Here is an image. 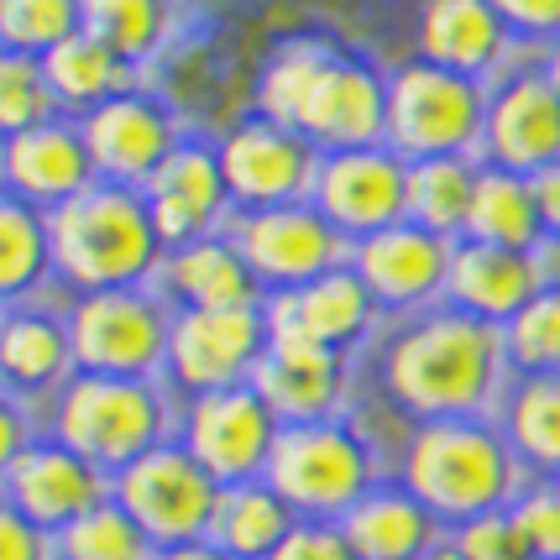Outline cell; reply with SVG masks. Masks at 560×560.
I'll return each instance as SVG.
<instances>
[{
	"label": "cell",
	"mask_w": 560,
	"mask_h": 560,
	"mask_svg": "<svg viewBox=\"0 0 560 560\" xmlns=\"http://www.w3.org/2000/svg\"><path fill=\"white\" fill-rule=\"evenodd\" d=\"M509 377L503 330L451 304L415 315L383 346V393L415 424L482 419Z\"/></svg>",
	"instance_id": "obj_1"
},
{
	"label": "cell",
	"mask_w": 560,
	"mask_h": 560,
	"mask_svg": "<svg viewBox=\"0 0 560 560\" xmlns=\"http://www.w3.org/2000/svg\"><path fill=\"white\" fill-rule=\"evenodd\" d=\"M48 236L52 268H58V283L69 289V299L105 289H152L163 257H168L142 189L105 184V178L52 210Z\"/></svg>",
	"instance_id": "obj_2"
},
{
	"label": "cell",
	"mask_w": 560,
	"mask_h": 560,
	"mask_svg": "<svg viewBox=\"0 0 560 560\" xmlns=\"http://www.w3.org/2000/svg\"><path fill=\"white\" fill-rule=\"evenodd\" d=\"M398 482L415 492L440 524H466L482 513L509 509L524 492V462L513 456L503 424L488 419H435L415 424L404 445Z\"/></svg>",
	"instance_id": "obj_3"
},
{
	"label": "cell",
	"mask_w": 560,
	"mask_h": 560,
	"mask_svg": "<svg viewBox=\"0 0 560 560\" xmlns=\"http://www.w3.org/2000/svg\"><path fill=\"white\" fill-rule=\"evenodd\" d=\"M48 435L73 445L100 471H126L147 451L178 440V393L163 377H95L79 372L48 404Z\"/></svg>",
	"instance_id": "obj_4"
},
{
	"label": "cell",
	"mask_w": 560,
	"mask_h": 560,
	"mask_svg": "<svg viewBox=\"0 0 560 560\" xmlns=\"http://www.w3.org/2000/svg\"><path fill=\"white\" fill-rule=\"evenodd\" d=\"M262 482H272V492H278L299 518L341 524L346 509H357L366 492L377 488V451H372V440H366L357 424H346V419L283 424Z\"/></svg>",
	"instance_id": "obj_5"
},
{
	"label": "cell",
	"mask_w": 560,
	"mask_h": 560,
	"mask_svg": "<svg viewBox=\"0 0 560 560\" xmlns=\"http://www.w3.org/2000/svg\"><path fill=\"white\" fill-rule=\"evenodd\" d=\"M488 84L435 63H404L388 73V142L404 163L419 158H482L488 131Z\"/></svg>",
	"instance_id": "obj_6"
},
{
	"label": "cell",
	"mask_w": 560,
	"mask_h": 560,
	"mask_svg": "<svg viewBox=\"0 0 560 560\" xmlns=\"http://www.w3.org/2000/svg\"><path fill=\"white\" fill-rule=\"evenodd\" d=\"M63 310H69L79 372H95V377H163L173 304L158 289L79 293Z\"/></svg>",
	"instance_id": "obj_7"
},
{
	"label": "cell",
	"mask_w": 560,
	"mask_h": 560,
	"mask_svg": "<svg viewBox=\"0 0 560 560\" xmlns=\"http://www.w3.org/2000/svg\"><path fill=\"white\" fill-rule=\"evenodd\" d=\"M110 498L142 524V535L158 550H168V545H195V539L210 535L220 482L178 440H168V445L147 451L142 462L116 471L110 477Z\"/></svg>",
	"instance_id": "obj_8"
},
{
	"label": "cell",
	"mask_w": 560,
	"mask_h": 560,
	"mask_svg": "<svg viewBox=\"0 0 560 560\" xmlns=\"http://www.w3.org/2000/svg\"><path fill=\"white\" fill-rule=\"evenodd\" d=\"M272 341L268 310H173V336H168V362H163V383L184 398L220 388H242L262 362Z\"/></svg>",
	"instance_id": "obj_9"
},
{
	"label": "cell",
	"mask_w": 560,
	"mask_h": 560,
	"mask_svg": "<svg viewBox=\"0 0 560 560\" xmlns=\"http://www.w3.org/2000/svg\"><path fill=\"white\" fill-rule=\"evenodd\" d=\"M278 435H283V424L252 383L199 393V398L178 404V445L215 477L220 488L262 482Z\"/></svg>",
	"instance_id": "obj_10"
},
{
	"label": "cell",
	"mask_w": 560,
	"mask_h": 560,
	"mask_svg": "<svg viewBox=\"0 0 560 560\" xmlns=\"http://www.w3.org/2000/svg\"><path fill=\"white\" fill-rule=\"evenodd\" d=\"M215 152H220V173H225L236 215L304 205L310 189H315L319 147L304 131L278 126L268 116H252V121L231 126L215 142Z\"/></svg>",
	"instance_id": "obj_11"
},
{
	"label": "cell",
	"mask_w": 560,
	"mask_h": 560,
	"mask_svg": "<svg viewBox=\"0 0 560 560\" xmlns=\"http://www.w3.org/2000/svg\"><path fill=\"white\" fill-rule=\"evenodd\" d=\"M231 236L242 246V257L252 262L257 283L272 293H293L304 283H315L325 272H336L351 262V242L315 205H283V210H257V215H236Z\"/></svg>",
	"instance_id": "obj_12"
},
{
	"label": "cell",
	"mask_w": 560,
	"mask_h": 560,
	"mask_svg": "<svg viewBox=\"0 0 560 560\" xmlns=\"http://www.w3.org/2000/svg\"><path fill=\"white\" fill-rule=\"evenodd\" d=\"M310 205L341 231L346 242L377 236L404 220L409 205V163L393 147H346L319 152Z\"/></svg>",
	"instance_id": "obj_13"
},
{
	"label": "cell",
	"mask_w": 560,
	"mask_h": 560,
	"mask_svg": "<svg viewBox=\"0 0 560 560\" xmlns=\"http://www.w3.org/2000/svg\"><path fill=\"white\" fill-rule=\"evenodd\" d=\"M79 131H84L100 178L126 184V189H147V178L184 147L178 116L147 90H126V95L95 105L90 116H79Z\"/></svg>",
	"instance_id": "obj_14"
},
{
	"label": "cell",
	"mask_w": 560,
	"mask_h": 560,
	"mask_svg": "<svg viewBox=\"0 0 560 560\" xmlns=\"http://www.w3.org/2000/svg\"><path fill=\"white\" fill-rule=\"evenodd\" d=\"M451 252L456 242H445L435 231H424L415 220H398L377 236L351 242V268L366 283V293L377 299V310L393 315H424L445 299V278H451Z\"/></svg>",
	"instance_id": "obj_15"
},
{
	"label": "cell",
	"mask_w": 560,
	"mask_h": 560,
	"mask_svg": "<svg viewBox=\"0 0 560 560\" xmlns=\"http://www.w3.org/2000/svg\"><path fill=\"white\" fill-rule=\"evenodd\" d=\"M142 195L168 252L205 242V236H225L236 225V205H231V189H225L215 142H189L184 137V147L147 178Z\"/></svg>",
	"instance_id": "obj_16"
},
{
	"label": "cell",
	"mask_w": 560,
	"mask_h": 560,
	"mask_svg": "<svg viewBox=\"0 0 560 560\" xmlns=\"http://www.w3.org/2000/svg\"><path fill=\"white\" fill-rule=\"evenodd\" d=\"M0 492L37 524V529H69L73 518H84L90 509L110 503V471H100L95 462H84L73 445H63L58 435H43L26 445L16 466L5 471Z\"/></svg>",
	"instance_id": "obj_17"
},
{
	"label": "cell",
	"mask_w": 560,
	"mask_h": 560,
	"mask_svg": "<svg viewBox=\"0 0 560 560\" xmlns=\"http://www.w3.org/2000/svg\"><path fill=\"white\" fill-rule=\"evenodd\" d=\"M252 388L262 393L278 424H319L346 419L351 404V362L341 351L304 341V336H272L262 362L252 372Z\"/></svg>",
	"instance_id": "obj_18"
},
{
	"label": "cell",
	"mask_w": 560,
	"mask_h": 560,
	"mask_svg": "<svg viewBox=\"0 0 560 560\" xmlns=\"http://www.w3.org/2000/svg\"><path fill=\"white\" fill-rule=\"evenodd\" d=\"M69 304V299H63ZM79 377L69 336V310L32 299L0 315V388L22 398L26 409H48L58 393Z\"/></svg>",
	"instance_id": "obj_19"
},
{
	"label": "cell",
	"mask_w": 560,
	"mask_h": 560,
	"mask_svg": "<svg viewBox=\"0 0 560 560\" xmlns=\"http://www.w3.org/2000/svg\"><path fill=\"white\" fill-rule=\"evenodd\" d=\"M299 131L319 152H346V147H383L388 142V79L362 63L330 52L325 73L315 79V95L299 116Z\"/></svg>",
	"instance_id": "obj_20"
},
{
	"label": "cell",
	"mask_w": 560,
	"mask_h": 560,
	"mask_svg": "<svg viewBox=\"0 0 560 560\" xmlns=\"http://www.w3.org/2000/svg\"><path fill=\"white\" fill-rule=\"evenodd\" d=\"M482 158L524 178L560 163V95L545 73H513L488 95Z\"/></svg>",
	"instance_id": "obj_21"
},
{
	"label": "cell",
	"mask_w": 560,
	"mask_h": 560,
	"mask_svg": "<svg viewBox=\"0 0 560 560\" xmlns=\"http://www.w3.org/2000/svg\"><path fill=\"white\" fill-rule=\"evenodd\" d=\"M262 310H268L272 336H304V341L325 346V351H341V357H351L377 330V315H383L351 262L293 293H272Z\"/></svg>",
	"instance_id": "obj_22"
},
{
	"label": "cell",
	"mask_w": 560,
	"mask_h": 560,
	"mask_svg": "<svg viewBox=\"0 0 560 560\" xmlns=\"http://www.w3.org/2000/svg\"><path fill=\"white\" fill-rule=\"evenodd\" d=\"M0 158H5V195L26 199L43 215H52L58 205H69L73 195L100 184L95 158H90L84 131L73 116L43 121L22 137H11V142H0Z\"/></svg>",
	"instance_id": "obj_23"
},
{
	"label": "cell",
	"mask_w": 560,
	"mask_h": 560,
	"mask_svg": "<svg viewBox=\"0 0 560 560\" xmlns=\"http://www.w3.org/2000/svg\"><path fill=\"white\" fill-rule=\"evenodd\" d=\"M545 283H550V278H545V257H539V252L456 242V252H451V278H445V304L503 330Z\"/></svg>",
	"instance_id": "obj_24"
},
{
	"label": "cell",
	"mask_w": 560,
	"mask_h": 560,
	"mask_svg": "<svg viewBox=\"0 0 560 560\" xmlns=\"http://www.w3.org/2000/svg\"><path fill=\"white\" fill-rule=\"evenodd\" d=\"M152 289L163 293L173 310H257V304H268V289L257 283V272L242 257L231 231L173 246Z\"/></svg>",
	"instance_id": "obj_25"
},
{
	"label": "cell",
	"mask_w": 560,
	"mask_h": 560,
	"mask_svg": "<svg viewBox=\"0 0 560 560\" xmlns=\"http://www.w3.org/2000/svg\"><path fill=\"white\" fill-rule=\"evenodd\" d=\"M341 535L357 560H424L445 539V524L404 482H377L357 509H346Z\"/></svg>",
	"instance_id": "obj_26"
},
{
	"label": "cell",
	"mask_w": 560,
	"mask_h": 560,
	"mask_svg": "<svg viewBox=\"0 0 560 560\" xmlns=\"http://www.w3.org/2000/svg\"><path fill=\"white\" fill-rule=\"evenodd\" d=\"M509 26L492 0H424L419 5V58L451 73L482 79L509 52Z\"/></svg>",
	"instance_id": "obj_27"
},
{
	"label": "cell",
	"mask_w": 560,
	"mask_h": 560,
	"mask_svg": "<svg viewBox=\"0 0 560 560\" xmlns=\"http://www.w3.org/2000/svg\"><path fill=\"white\" fill-rule=\"evenodd\" d=\"M293 529H299V513L272 492V482H236V488H220L205 539L220 545L231 560H272Z\"/></svg>",
	"instance_id": "obj_28"
},
{
	"label": "cell",
	"mask_w": 560,
	"mask_h": 560,
	"mask_svg": "<svg viewBox=\"0 0 560 560\" xmlns=\"http://www.w3.org/2000/svg\"><path fill=\"white\" fill-rule=\"evenodd\" d=\"M43 69H48V84H52V95H58V110L73 116V121L90 116L105 100L137 90V63H126L121 52L105 48L90 32H73L69 43H58L43 58Z\"/></svg>",
	"instance_id": "obj_29"
},
{
	"label": "cell",
	"mask_w": 560,
	"mask_h": 560,
	"mask_svg": "<svg viewBox=\"0 0 560 560\" xmlns=\"http://www.w3.org/2000/svg\"><path fill=\"white\" fill-rule=\"evenodd\" d=\"M52 283L58 268H52L48 215L16 195H0V310L48 299Z\"/></svg>",
	"instance_id": "obj_30"
},
{
	"label": "cell",
	"mask_w": 560,
	"mask_h": 560,
	"mask_svg": "<svg viewBox=\"0 0 560 560\" xmlns=\"http://www.w3.org/2000/svg\"><path fill=\"white\" fill-rule=\"evenodd\" d=\"M462 242H488V246H509V252H539V246H545V231H539V210H535V184H529L524 173L482 163Z\"/></svg>",
	"instance_id": "obj_31"
},
{
	"label": "cell",
	"mask_w": 560,
	"mask_h": 560,
	"mask_svg": "<svg viewBox=\"0 0 560 560\" xmlns=\"http://www.w3.org/2000/svg\"><path fill=\"white\" fill-rule=\"evenodd\" d=\"M477 173L482 158H419L409 163V205L404 220H415L424 231H435L445 242H462L466 215H471V195H477Z\"/></svg>",
	"instance_id": "obj_32"
},
{
	"label": "cell",
	"mask_w": 560,
	"mask_h": 560,
	"mask_svg": "<svg viewBox=\"0 0 560 560\" xmlns=\"http://www.w3.org/2000/svg\"><path fill=\"white\" fill-rule=\"evenodd\" d=\"M503 435L513 456L535 471H560V372L550 377H518L503 398Z\"/></svg>",
	"instance_id": "obj_33"
},
{
	"label": "cell",
	"mask_w": 560,
	"mask_h": 560,
	"mask_svg": "<svg viewBox=\"0 0 560 560\" xmlns=\"http://www.w3.org/2000/svg\"><path fill=\"white\" fill-rule=\"evenodd\" d=\"M79 5H84V32L116 48L126 63H147L173 26L168 0H79Z\"/></svg>",
	"instance_id": "obj_34"
},
{
	"label": "cell",
	"mask_w": 560,
	"mask_h": 560,
	"mask_svg": "<svg viewBox=\"0 0 560 560\" xmlns=\"http://www.w3.org/2000/svg\"><path fill=\"white\" fill-rule=\"evenodd\" d=\"M330 63V48L315 43V37H299V43H283V48L268 58V69L257 79V110L278 126H293L299 131V116L315 95V79Z\"/></svg>",
	"instance_id": "obj_35"
},
{
	"label": "cell",
	"mask_w": 560,
	"mask_h": 560,
	"mask_svg": "<svg viewBox=\"0 0 560 560\" xmlns=\"http://www.w3.org/2000/svg\"><path fill=\"white\" fill-rule=\"evenodd\" d=\"M52 556L58 560H152L158 545L142 535V524L110 498L90 509L84 518H73L69 529L52 535Z\"/></svg>",
	"instance_id": "obj_36"
},
{
	"label": "cell",
	"mask_w": 560,
	"mask_h": 560,
	"mask_svg": "<svg viewBox=\"0 0 560 560\" xmlns=\"http://www.w3.org/2000/svg\"><path fill=\"white\" fill-rule=\"evenodd\" d=\"M503 351L518 377H550L560 372V283L545 289L503 325Z\"/></svg>",
	"instance_id": "obj_37"
},
{
	"label": "cell",
	"mask_w": 560,
	"mask_h": 560,
	"mask_svg": "<svg viewBox=\"0 0 560 560\" xmlns=\"http://www.w3.org/2000/svg\"><path fill=\"white\" fill-rule=\"evenodd\" d=\"M58 116L63 110H58L43 58L0 48V142H11L43 121H58Z\"/></svg>",
	"instance_id": "obj_38"
},
{
	"label": "cell",
	"mask_w": 560,
	"mask_h": 560,
	"mask_svg": "<svg viewBox=\"0 0 560 560\" xmlns=\"http://www.w3.org/2000/svg\"><path fill=\"white\" fill-rule=\"evenodd\" d=\"M73 32H84L79 0H0V48L48 58Z\"/></svg>",
	"instance_id": "obj_39"
},
{
	"label": "cell",
	"mask_w": 560,
	"mask_h": 560,
	"mask_svg": "<svg viewBox=\"0 0 560 560\" xmlns=\"http://www.w3.org/2000/svg\"><path fill=\"white\" fill-rule=\"evenodd\" d=\"M509 518L529 560H560V492L556 482H535L509 503Z\"/></svg>",
	"instance_id": "obj_40"
},
{
	"label": "cell",
	"mask_w": 560,
	"mask_h": 560,
	"mask_svg": "<svg viewBox=\"0 0 560 560\" xmlns=\"http://www.w3.org/2000/svg\"><path fill=\"white\" fill-rule=\"evenodd\" d=\"M451 545L462 550V560H529L524 539H518V529H513L509 509L456 524V529H451Z\"/></svg>",
	"instance_id": "obj_41"
},
{
	"label": "cell",
	"mask_w": 560,
	"mask_h": 560,
	"mask_svg": "<svg viewBox=\"0 0 560 560\" xmlns=\"http://www.w3.org/2000/svg\"><path fill=\"white\" fill-rule=\"evenodd\" d=\"M272 560H357V550H351V539L341 535V524L299 518V529L278 545Z\"/></svg>",
	"instance_id": "obj_42"
},
{
	"label": "cell",
	"mask_w": 560,
	"mask_h": 560,
	"mask_svg": "<svg viewBox=\"0 0 560 560\" xmlns=\"http://www.w3.org/2000/svg\"><path fill=\"white\" fill-rule=\"evenodd\" d=\"M0 560H58L52 556V535L37 529L5 492H0Z\"/></svg>",
	"instance_id": "obj_43"
},
{
	"label": "cell",
	"mask_w": 560,
	"mask_h": 560,
	"mask_svg": "<svg viewBox=\"0 0 560 560\" xmlns=\"http://www.w3.org/2000/svg\"><path fill=\"white\" fill-rule=\"evenodd\" d=\"M492 11L503 16L513 37L560 43V0H492Z\"/></svg>",
	"instance_id": "obj_44"
},
{
	"label": "cell",
	"mask_w": 560,
	"mask_h": 560,
	"mask_svg": "<svg viewBox=\"0 0 560 560\" xmlns=\"http://www.w3.org/2000/svg\"><path fill=\"white\" fill-rule=\"evenodd\" d=\"M37 435H43L37 415L26 409L22 398H11V393L0 388V482H5V471L16 466V456H22Z\"/></svg>",
	"instance_id": "obj_45"
},
{
	"label": "cell",
	"mask_w": 560,
	"mask_h": 560,
	"mask_svg": "<svg viewBox=\"0 0 560 560\" xmlns=\"http://www.w3.org/2000/svg\"><path fill=\"white\" fill-rule=\"evenodd\" d=\"M529 184H535V210H539V231H545V242H560V163L539 168Z\"/></svg>",
	"instance_id": "obj_46"
},
{
	"label": "cell",
	"mask_w": 560,
	"mask_h": 560,
	"mask_svg": "<svg viewBox=\"0 0 560 560\" xmlns=\"http://www.w3.org/2000/svg\"><path fill=\"white\" fill-rule=\"evenodd\" d=\"M152 560H231L220 545H210V539H195V545H168V550H158Z\"/></svg>",
	"instance_id": "obj_47"
},
{
	"label": "cell",
	"mask_w": 560,
	"mask_h": 560,
	"mask_svg": "<svg viewBox=\"0 0 560 560\" xmlns=\"http://www.w3.org/2000/svg\"><path fill=\"white\" fill-rule=\"evenodd\" d=\"M539 73L550 79V90L560 95V43H550V48H545V69H539Z\"/></svg>",
	"instance_id": "obj_48"
},
{
	"label": "cell",
	"mask_w": 560,
	"mask_h": 560,
	"mask_svg": "<svg viewBox=\"0 0 560 560\" xmlns=\"http://www.w3.org/2000/svg\"><path fill=\"white\" fill-rule=\"evenodd\" d=\"M424 560H462V550H456V545H451V535H445V539H440V545H435V550H430Z\"/></svg>",
	"instance_id": "obj_49"
},
{
	"label": "cell",
	"mask_w": 560,
	"mask_h": 560,
	"mask_svg": "<svg viewBox=\"0 0 560 560\" xmlns=\"http://www.w3.org/2000/svg\"><path fill=\"white\" fill-rule=\"evenodd\" d=\"M0 195H5V158H0Z\"/></svg>",
	"instance_id": "obj_50"
},
{
	"label": "cell",
	"mask_w": 560,
	"mask_h": 560,
	"mask_svg": "<svg viewBox=\"0 0 560 560\" xmlns=\"http://www.w3.org/2000/svg\"><path fill=\"white\" fill-rule=\"evenodd\" d=\"M550 482H556V492H560V471H556V477H550Z\"/></svg>",
	"instance_id": "obj_51"
},
{
	"label": "cell",
	"mask_w": 560,
	"mask_h": 560,
	"mask_svg": "<svg viewBox=\"0 0 560 560\" xmlns=\"http://www.w3.org/2000/svg\"><path fill=\"white\" fill-rule=\"evenodd\" d=\"M0 315H5V310H0Z\"/></svg>",
	"instance_id": "obj_52"
}]
</instances>
